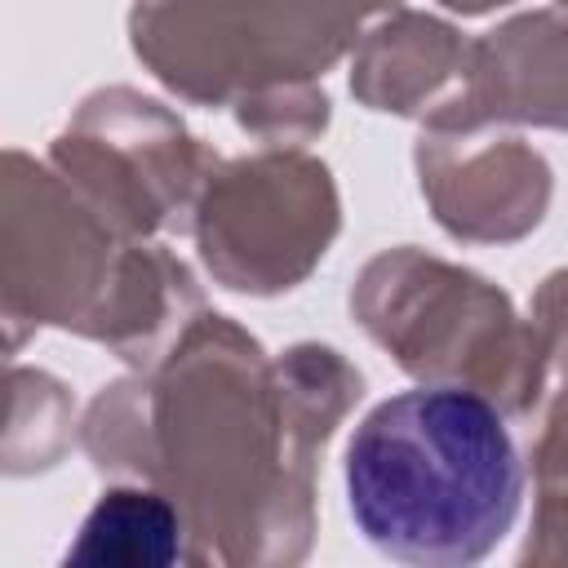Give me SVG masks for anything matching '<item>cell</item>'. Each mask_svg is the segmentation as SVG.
Masks as SVG:
<instances>
[{
    "instance_id": "obj_1",
    "label": "cell",
    "mask_w": 568,
    "mask_h": 568,
    "mask_svg": "<svg viewBox=\"0 0 568 568\" xmlns=\"http://www.w3.org/2000/svg\"><path fill=\"white\" fill-rule=\"evenodd\" d=\"M342 479L373 550L462 568L515 528L528 475L493 399L462 382H430L382 399L355 426Z\"/></svg>"
},
{
    "instance_id": "obj_2",
    "label": "cell",
    "mask_w": 568,
    "mask_h": 568,
    "mask_svg": "<svg viewBox=\"0 0 568 568\" xmlns=\"http://www.w3.org/2000/svg\"><path fill=\"white\" fill-rule=\"evenodd\" d=\"M182 555V519L151 488H111L80 524L67 564H120L160 568Z\"/></svg>"
}]
</instances>
